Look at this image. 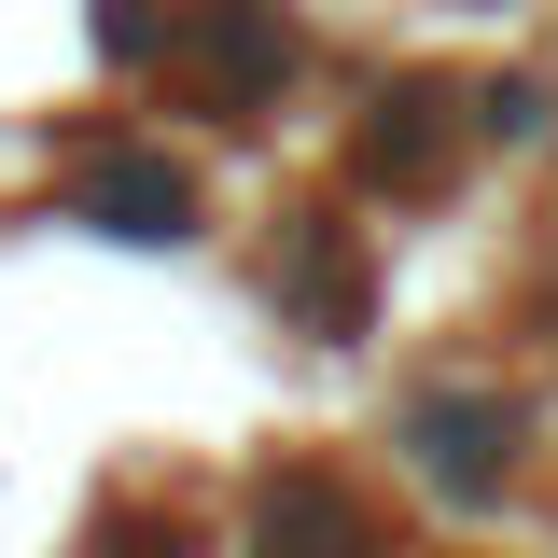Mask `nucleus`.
Listing matches in <instances>:
<instances>
[{
	"label": "nucleus",
	"mask_w": 558,
	"mask_h": 558,
	"mask_svg": "<svg viewBox=\"0 0 558 558\" xmlns=\"http://www.w3.org/2000/svg\"><path fill=\"white\" fill-rule=\"evenodd\" d=\"M182 57H196V98H209V112L252 126L266 84L293 70V14H279V0H196V43H182Z\"/></svg>",
	"instance_id": "1"
},
{
	"label": "nucleus",
	"mask_w": 558,
	"mask_h": 558,
	"mask_svg": "<svg viewBox=\"0 0 558 558\" xmlns=\"http://www.w3.org/2000/svg\"><path fill=\"white\" fill-rule=\"evenodd\" d=\"M405 461L475 502V488L517 475V405H502V391H418V405H405Z\"/></svg>",
	"instance_id": "2"
},
{
	"label": "nucleus",
	"mask_w": 558,
	"mask_h": 558,
	"mask_svg": "<svg viewBox=\"0 0 558 558\" xmlns=\"http://www.w3.org/2000/svg\"><path fill=\"white\" fill-rule=\"evenodd\" d=\"M84 223L98 238H196V182L168 168V154H112V168H84Z\"/></svg>",
	"instance_id": "3"
}]
</instances>
